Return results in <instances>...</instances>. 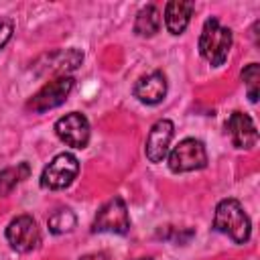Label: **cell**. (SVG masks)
<instances>
[{"mask_svg": "<svg viewBox=\"0 0 260 260\" xmlns=\"http://www.w3.org/2000/svg\"><path fill=\"white\" fill-rule=\"evenodd\" d=\"M75 81L71 75H57L55 79L47 81L28 102H26V108L32 110L35 114H43L47 110H53L57 106H61L67 95L71 93Z\"/></svg>", "mask_w": 260, "mask_h": 260, "instance_id": "5", "label": "cell"}, {"mask_svg": "<svg viewBox=\"0 0 260 260\" xmlns=\"http://www.w3.org/2000/svg\"><path fill=\"white\" fill-rule=\"evenodd\" d=\"M6 240L16 252H30L41 244V230L32 215H18L6 225Z\"/></svg>", "mask_w": 260, "mask_h": 260, "instance_id": "7", "label": "cell"}, {"mask_svg": "<svg viewBox=\"0 0 260 260\" xmlns=\"http://www.w3.org/2000/svg\"><path fill=\"white\" fill-rule=\"evenodd\" d=\"M160 30V12L156 6H144L134 20V32L138 37H154Z\"/></svg>", "mask_w": 260, "mask_h": 260, "instance_id": "14", "label": "cell"}, {"mask_svg": "<svg viewBox=\"0 0 260 260\" xmlns=\"http://www.w3.org/2000/svg\"><path fill=\"white\" fill-rule=\"evenodd\" d=\"M195 10V4L193 2H183V0H173L165 6V26L171 35H181L189 20H191V14Z\"/></svg>", "mask_w": 260, "mask_h": 260, "instance_id": "12", "label": "cell"}, {"mask_svg": "<svg viewBox=\"0 0 260 260\" xmlns=\"http://www.w3.org/2000/svg\"><path fill=\"white\" fill-rule=\"evenodd\" d=\"M55 134L71 148H85L89 142V122L79 112H69L55 122Z\"/></svg>", "mask_w": 260, "mask_h": 260, "instance_id": "8", "label": "cell"}, {"mask_svg": "<svg viewBox=\"0 0 260 260\" xmlns=\"http://www.w3.org/2000/svg\"><path fill=\"white\" fill-rule=\"evenodd\" d=\"M79 173V160L75 158V154L71 152H59L45 169L41 175V187L43 189H51V191H59L65 189L73 183V179Z\"/></svg>", "mask_w": 260, "mask_h": 260, "instance_id": "6", "label": "cell"}, {"mask_svg": "<svg viewBox=\"0 0 260 260\" xmlns=\"http://www.w3.org/2000/svg\"><path fill=\"white\" fill-rule=\"evenodd\" d=\"M242 81L248 89L250 102H256L258 100V87H260V67H258V63H250L242 69Z\"/></svg>", "mask_w": 260, "mask_h": 260, "instance_id": "17", "label": "cell"}, {"mask_svg": "<svg viewBox=\"0 0 260 260\" xmlns=\"http://www.w3.org/2000/svg\"><path fill=\"white\" fill-rule=\"evenodd\" d=\"M28 175H30V167L26 162L2 169L0 171V195H8L20 181L28 179Z\"/></svg>", "mask_w": 260, "mask_h": 260, "instance_id": "15", "label": "cell"}, {"mask_svg": "<svg viewBox=\"0 0 260 260\" xmlns=\"http://www.w3.org/2000/svg\"><path fill=\"white\" fill-rule=\"evenodd\" d=\"M134 95L148 106H154L158 102H162V98L167 95V77L162 71H150L146 75H142L136 83H134Z\"/></svg>", "mask_w": 260, "mask_h": 260, "instance_id": "11", "label": "cell"}, {"mask_svg": "<svg viewBox=\"0 0 260 260\" xmlns=\"http://www.w3.org/2000/svg\"><path fill=\"white\" fill-rule=\"evenodd\" d=\"M173 134H175V124L171 120L162 118L152 124V128L148 130V136H146V146H144L146 158L150 162H160L167 156Z\"/></svg>", "mask_w": 260, "mask_h": 260, "instance_id": "10", "label": "cell"}, {"mask_svg": "<svg viewBox=\"0 0 260 260\" xmlns=\"http://www.w3.org/2000/svg\"><path fill=\"white\" fill-rule=\"evenodd\" d=\"M79 260H106V256H104L102 252H93V254H85V256H81Z\"/></svg>", "mask_w": 260, "mask_h": 260, "instance_id": "19", "label": "cell"}, {"mask_svg": "<svg viewBox=\"0 0 260 260\" xmlns=\"http://www.w3.org/2000/svg\"><path fill=\"white\" fill-rule=\"evenodd\" d=\"M213 228L234 240L236 244H246L250 240V217L246 215L242 203L238 199H221L215 207L213 215Z\"/></svg>", "mask_w": 260, "mask_h": 260, "instance_id": "1", "label": "cell"}, {"mask_svg": "<svg viewBox=\"0 0 260 260\" xmlns=\"http://www.w3.org/2000/svg\"><path fill=\"white\" fill-rule=\"evenodd\" d=\"M47 65H43L45 71L59 73V75H69L73 69H77L83 61V53L77 49H67V51H57L45 57Z\"/></svg>", "mask_w": 260, "mask_h": 260, "instance_id": "13", "label": "cell"}, {"mask_svg": "<svg viewBox=\"0 0 260 260\" xmlns=\"http://www.w3.org/2000/svg\"><path fill=\"white\" fill-rule=\"evenodd\" d=\"M130 230V215H128V207L124 203L122 197H112L108 199L95 213L93 223H91V232L93 234H128Z\"/></svg>", "mask_w": 260, "mask_h": 260, "instance_id": "3", "label": "cell"}, {"mask_svg": "<svg viewBox=\"0 0 260 260\" xmlns=\"http://www.w3.org/2000/svg\"><path fill=\"white\" fill-rule=\"evenodd\" d=\"M138 260H150V258H138Z\"/></svg>", "mask_w": 260, "mask_h": 260, "instance_id": "20", "label": "cell"}, {"mask_svg": "<svg viewBox=\"0 0 260 260\" xmlns=\"http://www.w3.org/2000/svg\"><path fill=\"white\" fill-rule=\"evenodd\" d=\"M10 37H12V22L0 20V49L10 41Z\"/></svg>", "mask_w": 260, "mask_h": 260, "instance_id": "18", "label": "cell"}, {"mask_svg": "<svg viewBox=\"0 0 260 260\" xmlns=\"http://www.w3.org/2000/svg\"><path fill=\"white\" fill-rule=\"evenodd\" d=\"M225 134L230 136L232 144L240 150H250L258 142V130L252 118L244 112H232L225 120Z\"/></svg>", "mask_w": 260, "mask_h": 260, "instance_id": "9", "label": "cell"}, {"mask_svg": "<svg viewBox=\"0 0 260 260\" xmlns=\"http://www.w3.org/2000/svg\"><path fill=\"white\" fill-rule=\"evenodd\" d=\"M207 167V150L199 138H183L169 154V169L173 173H189Z\"/></svg>", "mask_w": 260, "mask_h": 260, "instance_id": "4", "label": "cell"}, {"mask_svg": "<svg viewBox=\"0 0 260 260\" xmlns=\"http://www.w3.org/2000/svg\"><path fill=\"white\" fill-rule=\"evenodd\" d=\"M75 213L71 209H57L49 215L47 219V225H49V232L51 234H67L75 228Z\"/></svg>", "mask_w": 260, "mask_h": 260, "instance_id": "16", "label": "cell"}, {"mask_svg": "<svg viewBox=\"0 0 260 260\" xmlns=\"http://www.w3.org/2000/svg\"><path fill=\"white\" fill-rule=\"evenodd\" d=\"M230 49H232V30L223 26L215 16L207 18L199 35V53L203 55V59L213 67H219L225 63Z\"/></svg>", "mask_w": 260, "mask_h": 260, "instance_id": "2", "label": "cell"}]
</instances>
